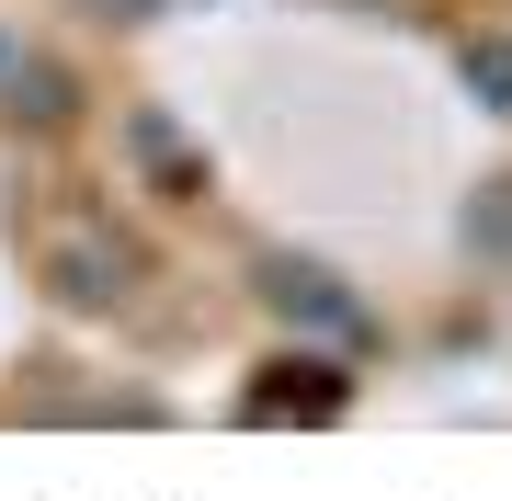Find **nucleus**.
<instances>
[{
	"instance_id": "nucleus-1",
	"label": "nucleus",
	"mask_w": 512,
	"mask_h": 501,
	"mask_svg": "<svg viewBox=\"0 0 512 501\" xmlns=\"http://www.w3.org/2000/svg\"><path fill=\"white\" fill-rule=\"evenodd\" d=\"M262 308L285 319V331H319V342H365V297H353L330 262H296V251H274L262 262Z\"/></svg>"
},
{
	"instance_id": "nucleus-2",
	"label": "nucleus",
	"mask_w": 512,
	"mask_h": 501,
	"mask_svg": "<svg viewBox=\"0 0 512 501\" xmlns=\"http://www.w3.org/2000/svg\"><path fill=\"white\" fill-rule=\"evenodd\" d=\"M46 274H57V297H69V308H114V297H126V251H114L103 228L46 240Z\"/></svg>"
},
{
	"instance_id": "nucleus-3",
	"label": "nucleus",
	"mask_w": 512,
	"mask_h": 501,
	"mask_svg": "<svg viewBox=\"0 0 512 501\" xmlns=\"http://www.w3.org/2000/svg\"><path fill=\"white\" fill-rule=\"evenodd\" d=\"M126 149H137L148 171H160L171 194H205V160L183 149V126H171V114H137V126H126Z\"/></svg>"
},
{
	"instance_id": "nucleus-4",
	"label": "nucleus",
	"mask_w": 512,
	"mask_h": 501,
	"mask_svg": "<svg viewBox=\"0 0 512 501\" xmlns=\"http://www.w3.org/2000/svg\"><path fill=\"white\" fill-rule=\"evenodd\" d=\"M456 69H467V92L490 103V114H512V35H467Z\"/></svg>"
},
{
	"instance_id": "nucleus-5",
	"label": "nucleus",
	"mask_w": 512,
	"mask_h": 501,
	"mask_svg": "<svg viewBox=\"0 0 512 501\" xmlns=\"http://www.w3.org/2000/svg\"><path fill=\"white\" fill-rule=\"evenodd\" d=\"M467 240L490 251V262H512V183H490V194L467 205Z\"/></svg>"
},
{
	"instance_id": "nucleus-6",
	"label": "nucleus",
	"mask_w": 512,
	"mask_h": 501,
	"mask_svg": "<svg viewBox=\"0 0 512 501\" xmlns=\"http://www.w3.org/2000/svg\"><path fill=\"white\" fill-rule=\"evenodd\" d=\"M12 114H35V126L69 114V80H57V69H12Z\"/></svg>"
},
{
	"instance_id": "nucleus-7",
	"label": "nucleus",
	"mask_w": 512,
	"mask_h": 501,
	"mask_svg": "<svg viewBox=\"0 0 512 501\" xmlns=\"http://www.w3.org/2000/svg\"><path fill=\"white\" fill-rule=\"evenodd\" d=\"M92 12H103V23H148L160 0H92Z\"/></svg>"
}]
</instances>
